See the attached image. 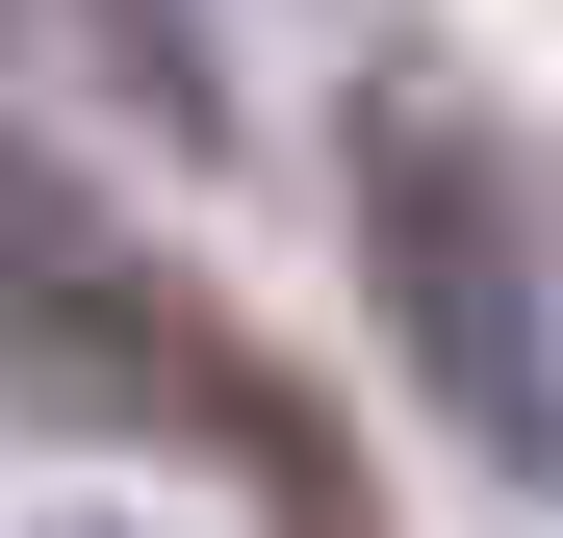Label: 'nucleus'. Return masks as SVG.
<instances>
[{"mask_svg":"<svg viewBox=\"0 0 563 538\" xmlns=\"http://www.w3.org/2000/svg\"><path fill=\"white\" fill-rule=\"evenodd\" d=\"M333 231H358V283H385V333H410V385L487 436L512 487H563V206L461 129V103H358L333 129Z\"/></svg>","mask_w":563,"mask_h":538,"instance_id":"1","label":"nucleus"},{"mask_svg":"<svg viewBox=\"0 0 563 538\" xmlns=\"http://www.w3.org/2000/svg\"><path fill=\"white\" fill-rule=\"evenodd\" d=\"M0 385L77 410V436H206V462H256V487L333 462V436L206 333V283H154V256L77 206V179H26V154H0Z\"/></svg>","mask_w":563,"mask_h":538,"instance_id":"2","label":"nucleus"},{"mask_svg":"<svg viewBox=\"0 0 563 538\" xmlns=\"http://www.w3.org/2000/svg\"><path fill=\"white\" fill-rule=\"evenodd\" d=\"M0 77H77V103L206 129V26H179V0H0Z\"/></svg>","mask_w":563,"mask_h":538,"instance_id":"3","label":"nucleus"},{"mask_svg":"<svg viewBox=\"0 0 563 538\" xmlns=\"http://www.w3.org/2000/svg\"><path fill=\"white\" fill-rule=\"evenodd\" d=\"M26 538H103V513H26Z\"/></svg>","mask_w":563,"mask_h":538,"instance_id":"4","label":"nucleus"}]
</instances>
